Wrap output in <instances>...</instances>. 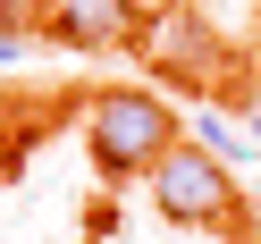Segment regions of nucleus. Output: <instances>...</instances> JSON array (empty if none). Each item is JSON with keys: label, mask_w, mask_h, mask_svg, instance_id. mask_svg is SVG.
I'll return each mask as SVG.
<instances>
[{"label": "nucleus", "mask_w": 261, "mask_h": 244, "mask_svg": "<svg viewBox=\"0 0 261 244\" xmlns=\"http://www.w3.org/2000/svg\"><path fill=\"white\" fill-rule=\"evenodd\" d=\"M85 143H93V169L101 177H152V160L177 143V110L160 93H143V85L101 93L85 110Z\"/></svg>", "instance_id": "1"}, {"label": "nucleus", "mask_w": 261, "mask_h": 244, "mask_svg": "<svg viewBox=\"0 0 261 244\" xmlns=\"http://www.w3.org/2000/svg\"><path fill=\"white\" fill-rule=\"evenodd\" d=\"M143 185H152L160 219H177V227H236V210H244V202H236V169L211 160L202 143H186V135L152 160Z\"/></svg>", "instance_id": "2"}, {"label": "nucleus", "mask_w": 261, "mask_h": 244, "mask_svg": "<svg viewBox=\"0 0 261 244\" xmlns=\"http://www.w3.org/2000/svg\"><path fill=\"white\" fill-rule=\"evenodd\" d=\"M126 51H135L152 76H169V85H194V93L219 85V34H211L202 9H186V0L143 9V25H135V42H126Z\"/></svg>", "instance_id": "3"}, {"label": "nucleus", "mask_w": 261, "mask_h": 244, "mask_svg": "<svg viewBox=\"0 0 261 244\" xmlns=\"http://www.w3.org/2000/svg\"><path fill=\"white\" fill-rule=\"evenodd\" d=\"M42 25H51L68 51H126L143 25L135 0H42Z\"/></svg>", "instance_id": "4"}, {"label": "nucleus", "mask_w": 261, "mask_h": 244, "mask_svg": "<svg viewBox=\"0 0 261 244\" xmlns=\"http://www.w3.org/2000/svg\"><path fill=\"white\" fill-rule=\"evenodd\" d=\"M186 135H194V143H202V152H211V160H227V169H244V160H253V152H261V143H253V135H236V126H227V118H219V110H194V118H186Z\"/></svg>", "instance_id": "5"}, {"label": "nucleus", "mask_w": 261, "mask_h": 244, "mask_svg": "<svg viewBox=\"0 0 261 244\" xmlns=\"http://www.w3.org/2000/svg\"><path fill=\"white\" fill-rule=\"evenodd\" d=\"M42 25V0H0V34H34Z\"/></svg>", "instance_id": "6"}, {"label": "nucleus", "mask_w": 261, "mask_h": 244, "mask_svg": "<svg viewBox=\"0 0 261 244\" xmlns=\"http://www.w3.org/2000/svg\"><path fill=\"white\" fill-rule=\"evenodd\" d=\"M25 51V34H0V68H9V59H17Z\"/></svg>", "instance_id": "7"}, {"label": "nucleus", "mask_w": 261, "mask_h": 244, "mask_svg": "<svg viewBox=\"0 0 261 244\" xmlns=\"http://www.w3.org/2000/svg\"><path fill=\"white\" fill-rule=\"evenodd\" d=\"M253 143H261V93H253Z\"/></svg>", "instance_id": "8"}]
</instances>
